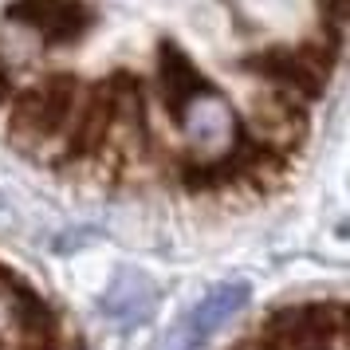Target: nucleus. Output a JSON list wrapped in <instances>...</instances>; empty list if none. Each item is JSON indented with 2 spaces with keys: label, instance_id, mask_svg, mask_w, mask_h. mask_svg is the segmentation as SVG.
Listing matches in <instances>:
<instances>
[{
  "label": "nucleus",
  "instance_id": "obj_1",
  "mask_svg": "<svg viewBox=\"0 0 350 350\" xmlns=\"http://www.w3.org/2000/svg\"><path fill=\"white\" fill-rule=\"evenodd\" d=\"M83 98V83L71 71H51L32 87H16L8 98V138L24 150L36 154L44 146H55L59 134L67 130L71 114Z\"/></svg>",
  "mask_w": 350,
  "mask_h": 350
},
{
  "label": "nucleus",
  "instance_id": "obj_2",
  "mask_svg": "<svg viewBox=\"0 0 350 350\" xmlns=\"http://www.w3.org/2000/svg\"><path fill=\"white\" fill-rule=\"evenodd\" d=\"M338 48H331L327 40L323 44H299V48H264L244 59V71H252L268 83L271 91H284V95L303 98L307 107L323 98L327 91V79H331V67Z\"/></svg>",
  "mask_w": 350,
  "mask_h": 350
},
{
  "label": "nucleus",
  "instance_id": "obj_3",
  "mask_svg": "<svg viewBox=\"0 0 350 350\" xmlns=\"http://www.w3.org/2000/svg\"><path fill=\"white\" fill-rule=\"evenodd\" d=\"M177 130L185 138V154L193 158H221L240 138V118L213 87H205L177 118Z\"/></svg>",
  "mask_w": 350,
  "mask_h": 350
},
{
  "label": "nucleus",
  "instance_id": "obj_4",
  "mask_svg": "<svg viewBox=\"0 0 350 350\" xmlns=\"http://www.w3.org/2000/svg\"><path fill=\"white\" fill-rule=\"evenodd\" d=\"M8 20L32 28L48 48H71L95 28V8L87 0H16Z\"/></svg>",
  "mask_w": 350,
  "mask_h": 350
},
{
  "label": "nucleus",
  "instance_id": "obj_5",
  "mask_svg": "<svg viewBox=\"0 0 350 350\" xmlns=\"http://www.w3.org/2000/svg\"><path fill=\"white\" fill-rule=\"evenodd\" d=\"M244 303H248V284H217L205 299H197L177 319V327L161 338L158 350H201Z\"/></svg>",
  "mask_w": 350,
  "mask_h": 350
},
{
  "label": "nucleus",
  "instance_id": "obj_6",
  "mask_svg": "<svg viewBox=\"0 0 350 350\" xmlns=\"http://www.w3.org/2000/svg\"><path fill=\"white\" fill-rule=\"evenodd\" d=\"M154 303H158V291L150 284V275H142V271H118L107 284L98 307H103L107 323L126 331V327H138V323H146L154 315Z\"/></svg>",
  "mask_w": 350,
  "mask_h": 350
},
{
  "label": "nucleus",
  "instance_id": "obj_7",
  "mask_svg": "<svg viewBox=\"0 0 350 350\" xmlns=\"http://www.w3.org/2000/svg\"><path fill=\"white\" fill-rule=\"evenodd\" d=\"M208 83L201 79V71L193 67V59L177 44H161L158 48V98L170 118H181V111L189 107L193 98L205 91Z\"/></svg>",
  "mask_w": 350,
  "mask_h": 350
},
{
  "label": "nucleus",
  "instance_id": "obj_8",
  "mask_svg": "<svg viewBox=\"0 0 350 350\" xmlns=\"http://www.w3.org/2000/svg\"><path fill=\"white\" fill-rule=\"evenodd\" d=\"M319 24H323V40L338 48L347 28V0H319Z\"/></svg>",
  "mask_w": 350,
  "mask_h": 350
},
{
  "label": "nucleus",
  "instance_id": "obj_9",
  "mask_svg": "<svg viewBox=\"0 0 350 350\" xmlns=\"http://www.w3.org/2000/svg\"><path fill=\"white\" fill-rule=\"evenodd\" d=\"M16 95V79H12V67H8V59L0 55V111L8 107V98Z\"/></svg>",
  "mask_w": 350,
  "mask_h": 350
},
{
  "label": "nucleus",
  "instance_id": "obj_10",
  "mask_svg": "<svg viewBox=\"0 0 350 350\" xmlns=\"http://www.w3.org/2000/svg\"><path fill=\"white\" fill-rule=\"evenodd\" d=\"M237 350H280V347H275L268 334H264V338H244V342H240Z\"/></svg>",
  "mask_w": 350,
  "mask_h": 350
}]
</instances>
